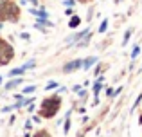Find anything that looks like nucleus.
<instances>
[{"label": "nucleus", "mask_w": 142, "mask_h": 137, "mask_svg": "<svg viewBox=\"0 0 142 137\" xmlns=\"http://www.w3.org/2000/svg\"><path fill=\"white\" fill-rule=\"evenodd\" d=\"M106 27H108V20H103V24L99 27V33H104V31H106Z\"/></svg>", "instance_id": "0eeeda50"}, {"label": "nucleus", "mask_w": 142, "mask_h": 137, "mask_svg": "<svg viewBox=\"0 0 142 137\" xmlns=\"http://www.w3.org/2000/svg\"><path fill=\"white\" fill-rule=\"evenodd\" d=\"M29 2H31V4H38V0H29Z\"/></svg>", "instance_id": "ddd939ff"}, {"label": "nucleus", "mask_w": 142, "mask_h": 137, "mask_svg": "<svg viewBox=\"0 0 142 137\" xmlns=\"http://www.w3.org/2000/svg\"><path fill=\"white\" fill-rule=\"evenodd\" d=\"M58 87V83H54V81H52V83H49V85H47V90H50V88H56Z\"/></svg>", "instance_id": "9b49d317"}, {"label": "nucleus", "mask_w": 142, "mask_h": 137, "mask_svg": "<svg viewBox=\"0 0 142 137\" xmlns=\"http://www.w3.org/2000/svg\"><path fill=\"white\" fill-rule=\"evenodd\" d=\"M97 62V58L95 56H90V58H86L85 60V62H83V68H85V70H88V68H92V65Z\"/></svg>", "instance_id": "f03ea898"}, {"label": "nucleus", "mask_w": 142, "mask_h": 137, "mask_svg": "<svg viewBox=\"0 0 142 137\" xmlns=\"http://www.w3.org/2000/svg\"><path fill=\"white\" fill-rule=\"evenodd\" d=\"M77 68H83V62H81V60H74V62H70L69 65H65L63 70L65 72H74V70H77Z\"/></svg>", "instance_id": "f257e3e1"}, {"label": "nucleus", "mask_w": 142, "mask_h": 137, "mask_svg": "<svg viewBox=\"0 0 142 137\" xmlns=\"http://www.w3.org/2000/svg\"><path fill=\"white\" fill-rule=\"evenodd\" d=\"M24 72H25L24 67H22V68H13V70H11V76H18V74H24Z\"/></svg>", "instance_id": "39448f33"}, {"label": "nucleus", "mask_w": 142, "mask_h": 137, "mask_svg": "<svg viewBox=\"0 0 142 137\" xmlns=\"http://www.w3.org/2000/svg\"><path fill=\"white\" fill-rule=\"evenodd\" d=\"M79 22H81V20H79L77 16H72V20L69 22V25H70V27H77V25H79Z\"/></svg>", "instance_id": "20e7f679"}, {"label": "nucleus", "mask_w": 142, "mask_h": 137, "mask_svg": "<svg viewBox=\"0 0 142 137\" xmlns=\"http://www.w3.org/2000/svg\"><path fill=\"white\" fill-rule=\"evenodd\" d=\"M34 90H36V87H34V85L25 87V88H24V94H31V92H34Z\"/></svg>", "instance_id": "1a4fd4ad"}, {"label": "nucleus", "mask_w": 142, "mask_h": 137, "mask_svg": "<svg viewBox=\"0 0 142 137\" xmlns=\"http://www.w3.org/2000/svg\"><path fill=\"white\" fill-rule=\"evenodd\" d=\"M131 33H133V29H130V31H126V36H124V42H122V45H126V43H128L130 36H131Z\"/></svg>", "instance_id": "6e6552de"}, {"label": "nucleus", "mask_w": 142, "mask_h": 137, "mask_svg": "<svg viewBox=\"0 0 142 137\" xmlns=\"http://www.w3.org/2000/svg\"><path fill=\"white\" fill-rule=\"evenodd\" d=\"M20 83H22V79L18 78V79H14V81H11V83H7V88H14L16 85H20Z\"/></svg>", "instance_id": "423d86ee"}, {"label": "nucleus", "mask_w": 142, "mask_h": 137, "mask_svg": "<svg viewBox=\"0 0 142 137\" xmlns=\"http://www.w3.org/2000/svg\"><path fill=\"white\" fill-rule=\"evenodd\" d=\"M74 4H76V0H67L65 2V5H74Z\"/></svg>", "instance_id": "f8f14e48"}, {"label": "nucleus", "mask_w": 142, "mask_h": 137, "mask_svg": "<svg viewBox=\"0 0 142 137\" xmlns=\"http://www.w3.org/2000/svg\"><path fill=\"white\" fill-rule=\"evenodd\" d=\"M101 87H103V78H101V79H99V81H97L95 85H94V94H95V96L99 94V90H101Z\"/></svg>", "instance_id": "7ed1b4c3"}, {"label": "nucleus", "mask_w": 142, "mask_h": 137, "mask_svg": "<svg viewBox=\"0 0 142 137\" xmlns=\"http://www.w3.org/2000/svg\"><path fill=\"white\" fill-rule=\"evenodd\" d=\"M139 52H140V47H135V49H133V52H131V60H135V58L139 56Z\"/></svg>", "instance_id": "9d476101"}]
</instances>
